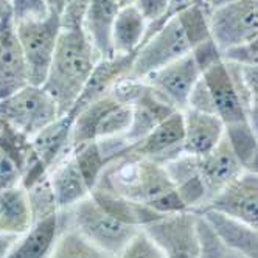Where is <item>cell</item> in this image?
Listing matches in <instances>:
<instances>
[{
	"mask_svg": "<svg viewBox=\"0 0 258 258\" xmlns=\"http://www.w3.org/2000/svg\"><path fill=\"white\" fill-rule=\"evenodd\" d=\"M97 187L163 215L187 210L167 168L131 151L107 165Z\"/></svg>",
	"mask_w": 258,
	"mask_h": 258,
	"instance_id": "1",
	"label": "cell"
},
{
	"mask_svg": "<svg viewBox=\"0 0 258 258\" xmlns=\"http://www.w3.org/2000/svg\"><path fill=\"white\" fill-rule=\"evenodd\" d=\"M210 38L209 5H193L174 14L159 28V31L143 42L137 51L131 75L143 80L150 73L187 56Z\"/></svg>",
	"mask_w": 258,
	"mask_h": 258,
	"instance_id": "2",
	"label": "cell"
},
{
	"mask_svg": "<svg viewBox=\"0 0 258 258\" xmlns=\"http://www.w3.org/2000/svg\"><path fill=\"white\" fill-rule=\"evenodd\" d=\"M98 58L83 28L62 30L44 89L66 115L78 100Z\"/></svg>",
	"mask_w": 258,
	"mask_h": 258,
	"instance_id": "3",
	"label": "cell"
},
{
	"mask_svg": "<svg viewBox=\"0 0 258 258\" xmlns=\"http://www.w3.org/2000/svg\"><path fill=\"white\" fill-rule=\"evenodd\" d=\"M59 221L61 230L75 229L97 247L114 256L142 230L114 216L92 196H87L67 210H61Z\"/></svg>",
	"mask_w": 258,
	"mask_h": 258,
	"instance_id": "4",
	"label": "cell"
},
{
	"mask_svg": "<svg viewBox=\"0 0 258 258\" xmlns=\"http://www.w3.org/2000/svg\"><path fill=\"white\" fill-rule=\"evenodd\" d=\"M202 80L210 92L215 115L224 123L226 131L250 124L247 89L238 64L219 59L202 72Z\"/></svg>",
	"mask_w": 258,
	"mask_h": 258,
	"instance_id": "5",
	"label": "cell"
},
{
	"mask_svg": "<svg viewBox=\"0 0 258 258\" xmlns=\"http://www.w3.org/2000/svg\"><path fill=\"white\" fill-rule=\"evenodd\" d=\"M16 30L27 61L30 84L44 86L62 31L61 16L50 13L39 19L16 22Z\"/></svg>",
	"mask_w": 258,
	"mask_h": 258,
	"instance_id": "6",
	"label": "cell"
},
{
	"mask_svg": "<svg viewBox=\"0 0 258 258\" xmlns=\"http://www.w3.org/2000/svg\"><path fill=\"white\" fill-rule=\"evenodd\" d=\"M133 121L131 106L107 95L84 107L73 117L72 143L78 145L110 137L126 136Z\"/></svg>",
	"mask_w": 258,
	"mask_h": 258,
	"instance_id": "7",
	"label": "cell"
},
{
	"mask_svg": "<svg viewBox=\"0 0 258 258\" xmlns=\"http://www.w3.org/2000/svg\"><path fill=\"white\" fill-rule=\"evenodd\" d=\"M61 117L54 100L42 86L28 84L0 98V118L7 120L30 139Z\"/></svg>",
	"mask_w": 258,
	"mask_h": 258,
	"instance_id": "8",
	"label": "cell"
},
{
	"mask_svg": "<svg viewBox=\"0 0 258 258\" xmlns=\"http://www.w3.org/2000/svg\"><path fill=\"white\" fill-rule=\"evenodd\" d=\"M212 39L224 53L258 38V0H232L210 8Z\"/></svg>",
	"mask_w": 258,
	"mask_h": 258,
	"instance_id": "9",
	"label": "cell"
},
{
	"mask_svg": "<svg viewBox=\"0 0 258 258\" xmlns=\"http://www.w3.org/2000/svg\"><path fill=\"white\" fill-rule=\"evenodd\" d=\"M142 230L159 246L163 258H199L201 239L195 212L163 215Z\"/></svg>",
	"mask_w": 258,
	"mask_h": 258,
	"instance_id": "10",
	"label": "cell"
},
{
	"mask_svg": "<svg viewBox=\"0 0 258 258\" xmlns=\"http://www.w3.org/2000/svg\"><path fill=\"white\" fill-rule=\"evenodd\" d=\"M207 210L218 212L244 226L258 229V174L244 171L198 213Z\"/></svg>",
	"mask_w": 258,
	"mask_h": 258,
	"instance_id": "11",
	"label": "cell"
},
{
	"mask_svg": "<svg viewBox=\"0 0 258 258\" xmlns=\"http://www.w3.org/2000/svg\"><path fill=\"white\" fill-rule=\"evenodd\" d=\"M202 77L193 53L187 54L168 66H165L143 78L154 90L167 98L177 110L183 112L188 107L191 90Z\"/></svg>",
	"mask_w": 258,
	"mask_h": 258,
	"instance_id": "12",
	"label": "cell"
},
{
	"mask_svg": "<svg viewBox=\"0 0 258 258\" xmlns=\"http://www.w3.org/2000/svg\"><path fill=\"white\" fill-rule=\"evenodd\" d=\"M198 171L206 188V202L202 206L206 207L210 201L223 193L246 170L241 160L235 154L230 142L227 137H224L212 153L198 157Z\"/></svg>",
	"mask_w": 258,
	"mask_h": 258,
	"instance_id": "13",
	"label": "cell"
},
{
	"mask_svg": "<svg viewBox=\"0 0 258 258\" xmlns=\"http://www.w3.org/2000/svg\"><path fill=\"white\" fill-rule=\"evenodd\" d=\"M183 114L180 110L163 120L150 134L129 146V151L156 163L167 165L183 154Z\"/></svg>",
	"mask_w": 258,
	"mask_h": 258,
	"instance_id": "14",
	"label": "cell"
},
{
	"mask_svg": "<svg viewBox=\"0 0 258 258\" xmlns=\"http://www.w3.org/2000/svg\"><path fill=\"white\" fill-rule=\"evenodd\" d=\"M30 84L28 67L13 14L0 22V98Z\"/></svg>",
	"mask_w": 258,
	"mask_h": 258,
	"instance_id": "15",
	"label": "cell"
},
{
	"mask_svg": "<svg viewBox=\"0 0 258 258\" xmlns=\"http://www.w3.org/2000/svg\"><path fill=\"white\" fill-rule=\"evenodd\" d=\"M137 53L131 54H114L112 58L100 59L94 70H92L89 80L86 81L78 100L73 107L67 112L72 118L89 104L95 103L110 94L114 86L124 77H127L133 70Z\"/></svg>",
	"mask_w": 258,
	"mask_h": 258,
	"instance_id": "16",
	"label": "cell"
},
{
	"mask_svg": "<svg viewBox=\"0 0 258 258\" xmlns=\"http://www.w3.org/2000/svg\"><path fill=\"white\" fill-rule=\"evenodd\" d=\"M120 5L117 0H90L83 30L98 61L114 56V27Z\"/></svg>",
	"mask_w": 258,
	"mask_h": 258,
	"instance_id": "17",
	"label": "cell"
},
{
	"mask_svg": "<svg viewBox=\"0 0 258 258\" xmlns=\"http://www.w3.org/2000/svg\"><path fill=\"white\" fill-rule=\"evenodd\" d=\"M183 154L206 156L212 153L226 137V126L215 114H206L199 110H183Z\"/></svg>",
	"mask_w": 258,
	"mask_h": 258,
	"instance_id": "18",
	"label": "cell"
},
{
	"mask_svg": "<svg viewBox=\"0 0 258 258\" xmlns=\"http://www.w3.org/2000/svg\"><path fill=\"white\" fill-rule=\"evenodd\" d=\"M131 109L133 121L131 126H129V131L124 136L129 145L143 139L163 120H167L170 115L177 112V109L167 98H163L157 90H154L148 83L145 84V89L139 95V98L131 104Z\"/></svg>",
	"mask_w": 258,
	"mask_h": 258,
	"instance_id": "19",
	"label": "cell"
},
{
	"mask_svg": "<svg viewBox=\"0 0 258 258\" xmlns=\"http://www.w3.org/2000/svg\"><path fill=\"white\" fill-rule=\"evenodd\" d=\"M72 127L73 118L66 114L31 137L33 153L48 170V173L54 165H58L73 151Z\"/></svg>",
	"mask_w": 258,
	"mask_h": 258,
	"instance_id": "20",
	"label": "cell"
},
{
	"mask_svg": "<svg viewBox=\"0 0 258 258\" xmlns=\"http://www.w3.org/2000/svg\"><path fill=\"white\" fill-rule=\"evenodd\" d=\"M48 177L59 210L73 207L92 193V188L86 182L73 153H70L58 165H54L48 173Z\"/></svg>",
	"mask_w": 258,
	"mask_h": 258,
	"instance_id": "21",
	"label": "cell"
},
{
	"mask_svg": "<svg viewBox=\"0 0 258 258\" xmlns=\"http://www.w3.org/2000/svg\"><path fill=\"white\" fill-rule=\"evenodd\" d=\"M61 233L59 213L36 221L21 235L7 258H48Z\"/></svg>",
	"mask_w": 258,
	"mask_h": 258,
	"instance_id": "22",
	"label": "cell"
},
{
	"mask_svg": "<svg viewBox=\"0 0 258 258\" xmlns=\"http://www.w3.org/2000/svg\"><path fill=\"white\" fill-rule=\"evenodd\" d=\"M223 243L246 258H258V229L244 226L218 212H202Z\"/></svg>",
	"mask_w": 258,
	"mask_h": 258,
	"instance_id": "23",
	"label": "cell"
},
{
	"mask_svg": "<svg viewBox=\"0 0 258 258\" xmlns=\"http://www.w3.org/2000/svg\"><path fill=\"white\" fill-rule=\"evenodd\" d=\"M148 21L136 5L120 8L114 27V53H137L145 42Z\"/></svg>",
	"mask_w": 258,
	"mask_h": 258,
	"instance_id": "24",
	"label": "cell"
},
{
	"mask_svg": "<svg viewBox=\"0 0 258 258\" xmlns=\"http://www.w3.org/2000/svg\"><path fill=\"white\" fill-rule=\"evenodd\" d=\"M90 196L94 198L101 207H104L107 212H110L118 219L140 229L145 227L146 224L153 223V221L159 219L160 216H163V213H159L150 207L139 204V202H134L131 199L123 198L117 193H112L100 187H95L92 190Z\"/></svg>",
	"mask_w": 258,
	"mask_h": 258,
	"instance_id": "25",
	"label": "cell"
},
{
	"mask_svg": "<svg viewBox=\"0 0 258 258\" xmlns=\"http://www.w3.org/2000/svg\"><path fill=\"white\" fill-rule=\"evenodd\" d=\"M48 258H114L75 229L61 230Z\"/></svg>",
	"mask_w": 258,
	"mask_h": 258,
	"instance_id": "26",
	"label": "cell"
},
{
	"mask_svg": "<svg viewBox=\"0 0 258 258\" xmlns=\"http://www.w3.org/2000/svg\"><path fill=\"white\" fill-rule=\"evenodd\" d=\"M0 150L14 159L22 174L34 160H38L31 148V139L4 118H0Z\"/></svg>",
	"mask_w": 258,
	"mask_h": 258,
	"instance_id": "27",
	"label": "cell"
},
{
	"mask_svg": "<svg viewBox=\"0 0 258 258\" xmlns=\"http://www.w3.org/2000/svg\"><path fill=\"white\" fill-rule=\"evenodd\" d=\"M73 157H75L78 167L89 183V187L94 190L97 187V183L109 165V160L103 154L98 142H87L83 145H78L73 148Z\"/></svg>",
	"mask_w": 258,
	"mask_h": 258,
	"instance_id": "28",
	"label": "cell"
},
{
	"mask_svg": "<svg viewBox=\"0 0 258 258\" xmlns=\"http://www.w3.org/2000/svg\"><path fill=\"white\" fill-rule=\"evenodd\" d=\"M25 190H27L28 201H30L33 223L61 212L58 207L56 198H54L48 174L45 177L39 179L38 182H34L33 185L27 187Z\"/></svg>",
	"mask_w": 258,
	"mask_h": 258,
	"instance_id": "29",
	"label": "cell"
},
{
	"mask_svg": "<svg viewBox=\"0 0 258 258\" xmlns=\"http://www.w3.org/2000/svg\"><path fill=\"white\" fill-rule=\"evenodd\" d=\"M198 233L201 239L199 258H224L226 244L218 236L209 221L198 213Z\"/></svg>",
	"mask_w": 258,
	"mask_h": 258,
	"instance_id": "30",
	"label": "cell"
},
{
	"mask_svg": "<svg viewBox=\"0 0 258 258\" xmlns=\"http://www.w3.org/2000/svg\"><path fill=\"white\" fill-rule=\"evenodd\" d=\"M171 0H137L136 7L140 10V13L145 16V19L148 21V31H146V39H150L151 36L162 27L167 13L170 10Z\"/></svg>",
	"mask_w": 258,
	"mask_h": 258,
	"instance_id": "31",
	"label": "cell"
},
{
	"mask_svg": "<svg viewBox=\"0 0 258 258\" xmlns=\"http://www.w3.org/2000/svg\"><path fill=\"white\" fill-rule=\"evenodd\" d=\"M114 258H163V253L153 239L140 230L131 239V243Z\"/></svg>",
	"mask_w": 258,
	"mask_h": 258,
	"instance_id": "32",
	"label": "cell"
},
{
	"mask_svg": "<svg viewBox=\"0 0 258 258\" xmlns=\"http://www.w3.org/2000/svg\"><path fill=\"white\" fill-rule=\"evenodd\" d=\"M239 72H241V78L247 89L249 121H250V126L253 127V131L258 134V67L239 66Z\"/></svg>",
	"mask_w": 258,
	"mask_h": 258,
	"instance_id": "33",
	"label": "cell"
},
{
	"mask_svg": "<svg viewBox=\"0 0 258 258\" xmlns=\"http://www.w3.org/2000/svg\"><path fill=\"white\" fill-rule=\"evenodd\" d=\"M11 14L16 22L39 19L50 14L47 0H11Z\"/></svg>",
	"mask_w": 258,
	"mask_h": 258,
	"instance_id": "34",
	"label": "cell"
},
{
	"mask_svg": "<svg viewBox=\"0 0 258 258\" xmlns=\"http://www.w3.org/2000/svg\"><path fill=\"white\" fill-rule=\"evenodd\" d=\"M22 170L4 150H0V193L21 185Z\"/></svg>",
	"mask_w": 258,
	"mask_h": 258,
	"instance_id": "35",
	"label": "cell"
},
{
	"mask_svg": "<svg viewBox=\"0 0 258 258\" xmlns=\"http://www.w3.org/2000/svg\"><path fill=\"white\" fill-rule=\"evenodd\" d=\"M187 109L199 110V112H206V114H215L210 92H209L204 80H202V77H201V80L196 83V86L191 90V95H190L188 107Z\"/></svg>",
	"mask_w": 258,
	"mask_h": 258,
	"instance_id": "36",
	"label": "cell"
},
{
	"mask_svg": "<svg viewBox=\"0 0 258 258\" xmlns=\"http://www.w3.org/2000/svg\"><path fill=\"white\" fill-rule=\"evenodd\" d=\"M198 4H207V0H171V5H170V10L167 13V17H165V21L163 24L167 22L168 19H171V17L183 10H187L193 5H198ZM162 24V25H163ZM159 31V30H157Z\"/></svg>",
	"mask_w": 258,
	"mask_h": 258,
	"instance_id": "37",
	"label": "cell"
},
{
	"mask_svg": "<svg viewBox=\"0 0 258 258\" xmlns=\"http://www.w3.org/2000/svg\"><path fill=\"white\" fill-rule=\"evenodd\" d=\"M21 235L16 233H7V232H0V258H7L16 243L19 241Z\"/></svg>",
	"mask_w": 258,
	"mask_h": 258,
	"instance_id": "38",
	"label": "cell"
},
{
	"mask_svg": "<svg viewBox=\"0 0 258 258\" xmlns=\"http://www.w3.org/2000/svg\"><path fill=\"white\" fill-rule=\"evenodd\" d=\"M66 2H67V0H47L50 13H54V14H59L61 16Z\"/></svg>",
	"mask_w": 258,
	"mask_h": 258,
	"instance_id": "39",
	"label": "cell"
},
{
	"mask_svg": "<svg viewBox=\"0 0 258 258\" xmlns=\"http://www.w3.org/2000/svg\"><path fill=\"white\" fill-rule=\"evenodd\" d=\"M11 14V0H0V22Z\"/></svg>",
	"mask_w": 258,
	"mask_h": 258,
	"instance_id": "40",
	"label": "cell"
},
{
	"mask_svg": "<svg viewBox=\"0 0 258 258\" xmlns=\"http://www.w3.org/2000/svg\"><path fill=\"white\" fill-rule=\"evenodd\" d=\"M246 171L249 173H253V174H258V150L255 151V154L252 156V159L247 162V165L244 167Z\"/></svg>",
	"mask_w": 258,
	"mask_h": 258,
	"instance_id": "41",
	"label": "cell"
},
{
	"mask_svg": "<svg viewBox=\"0 0 258 258\" xmlns=\"http://www.w3.org/2000/svg\"><path fill=\"white\" fill-rule=\"evenodd\" d=\"M224 258H246V256H243L239 252H236V250H233V249H230V247H227V246H226Z\"/></svg>",
	"mask_w": 258,
	"mask_h": 258,
	"instance_id": "42",
	"label": "cell"
},
{
	"mask_svg": "<svg viewBox=\"0 0 258 258\" xmlns=\"http://www.w3.org/2000/svg\"><path fill=\"white\" fill-rule=\"evenodd\" d=\"M227 2H232V0H207V5L209 8H216L219 5H224Z\"/></svg>",
	"mask_w": 258,
	"mask_h": 258,
	"instance_id": "43",
	"label": "cell"
},
{
	"mask_svg": "<svg viewBox=\"0 0 258 258\" xmlns=\"http://www.w3.org/2000/svg\"><path fill=\"white\" fill-rule=\"evenodd\" d=\"M137 0H117V4L120 5V8L123 7H129V5H136Z\"/></svg>",
	"mask_w": 258,
	"mask_h": 258,
	"instance_id": "44",
	"label": "cell"
},
{
	"mask_svg": "<svg viewBox=\"0 0 258 258\" xmlns=\"http://www.w3.org/2000/svg\"><path fill=\"white\" fill-rule=\"evenodd\" d=\"M250 45H253V47H256V48H258V38H256L253 42H250Z\"/></svg>",
	"mask_w": 258,
	"mask_h": 258,
	"instance_id": "45",
	"label": "cell"
},
{
	"mask_svg": "<svg viewBox=\"0 0 258 258\" xmlns=\"http://www.w3.org/2000/svg\"><path fill=\"white\" fill-rule=\"evenodd\" d=\"M256 137H258V134H256Z\"/></svg>",
	"mask_w": 258,
	"mask_h": 258,
	"instance_id": "46",
	"label": "cell"
}]
</instances>
